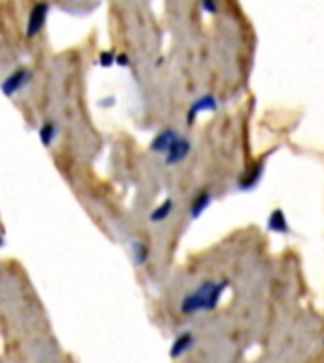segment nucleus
<instances>
[{
	"mask_svg": "<svg viewBox=\"0 0 324 363\" xmlns=\"http://www.w3.org/2000/svg\"><path fill=\"white\" fill-rule=\"evenodd\" d=\"M230 282L228 280H220V282H207L200 284L197 288L184 296L181 303L182 314H197V312H209L212 308L219 307L220 299L224 296Z\"/></svg>",
	"mask_w": 324,
	"mask_h": 363,
	"instance_id": "obj_1",
	"label": "nucleus"
},
{
	"mask_svg": "<svg viewBox=\"0 0 324 363\" xmlns=\"http://www.w3.org/2000/svg\"><path fill=\"white\" fill-rule=\"evenodd\" d=\"M29 81H31V72L27 68H18V70H13L12 74L8 76L6 80L2 81L0 89H2V93L6 97H13L19 91H23Z\"/></svg>",
	"mask_w": 324,
	"mask_h": 363,
	"instance_id": "obj_2",
	"label": "nucleus"
},
{
	"mask_svg": "<svg viewBox=\"0 0 324 363\" xmlns=\"http://www.w3.org/2000/svg\"><path fill=\"white\" fill-rule=\"evenodd\" d=\"M190 152H192V142L188 140L186 136L179 135L175 138V142L171 144V148L167 150V154H165V163L169 166L179 165V163L186 159Z\"/></svg>",
	"mask_w": 324,
	"mask_h": 363,
	"instance_id": "obj_3",
	"label": "nucleus"
},
{
	"mask_svg": "<svg viewBox=\"0 0 324 363\" xmlns=\"http://www.w3.org/2000/svg\"><path fill=\"white\" fill-rule=\"evenodd\" d=\"M216 108H219V100L214 99L212 95H203V97H200L197 100H193L192 106L188 108L186 119L190 121V124H193V121H195V119H197L201 114L216 110Z\"/></svg>",
	"mask_w": 324,
	"mask_h": 363,
	"instance_id": "obj_4",
	"label": "nucleus"
},
{
	"mask_svg": "<svg viewBox=\"0 0 324 363\" xmlns=\"http://www.w3.org/2000/svg\"><path fill=\"white\" fill-rule=\"evenodd\" d=\"M179 136V131L176 129H163L160 131L154 138H152V142H150V150L154 152V154H167V150L171 148V144L175 142V138Z\"/></svg>",
	"mask_w": 324,
	"mask_h": 363,
	"instance_id": "obj_5",
	"label": "nucleus"
},
{
	"mask_svg": "<svg viewBox=\"0 0 324 363\" xmlns=\"http://www.w3.org/2000/svg\"><path fill=\"white\" fill-rule=\"evenodd\" d=\"M195 343V338H193V333L192 331H182L179 337L173 341V345H171V350H169V356L176 359V357L184 356L190 348L193 346Z\"/></svg>",
	"mask_w": 324,
	"mask_h": 363,
	"instance_id": "obj_6",
	"label": "nucleus"
},
{
	"mask_svg": "<svg viewBox=\"0 0 324 363\" xmlns=\"http://www.w3.org/2000/svg\"><path fill=\"white\" fill-rule=\"evenodd\" d=\"M211 203H212L211 191L201 190L200 193L193 197L192 204H190V216H192L193 220H197V218H201V216L205 214L207 210H209Z\"/></svg>",
	"mask_w": 324,
	"mask_h": 363,
	"instance_id": "obj_7",
	"label": "nucleus"
},
{
	"mask_svg": "<svg viewBox=\"0 0 324 363\" xmlns=\"http://www.w3.org/2000/svg\"><path fill=\"white\" fill-rule=\"evenodd\" d=\"M268 229L271 231V233H279V235L290 233V225H288L285 210L283 209L271 210V214H269L268 218Z\"/></svg>",
	"mask_w": 324,
	"mask_h": 363,
	"instance_id": "obj_8",
	"label": "nucleus"
},
{
	"mask_svg": "<svg viewBox=\"0 0 324 363\" xmlns=\"http://www.w3.org/2000/svg\"><path fill=\"white\" fill-rule=\"evenodd\" d=\"M262 174H264V161H258L254 166H250L243 178L239 180V190L249 191L252 190V187H256V185L260 184V180H262Z\"/></svg>",
	"mask_w": 324,
	"mask_h": 363,
	"instance_id": "obj_9",
	"label": "nucleus"
},
{
	"mask_svg": "<svg viewBox=\"0 0 324 363\" xmlns=\"http://www.w3.org/2000/svg\"><path fill=\"white\" fill-rule=\"evenodd\" d=\"M57 135H59V127L53 119H46L44 124L40 125V131H38V136H40V144L44 148H50L51 144L56 142Z\"/></svg>",
	"mask_w": 324,
	"mask_h": 363,
	"instance_id": "obj_10",
	"label": "nucleus"
},
{
	"mask_svg": "<svg viewBox=\"0 0 324 363\" xmlns=\"http://www.w3.org/2000/svg\"><path fill=\"white\" fill-rule=\"evenodd\" d=\"M175 210V201L173 199H165L163 203H160L156 209L150 212V222L152 223H162L167 220L169 216L173 214Z\"/></svg>",
	"mask_w": 324,
	"mask_h": 363,
	"instance_id": "obj_11",
	"label": "nucleus"
},
{
	"mask_svg": "<svg viewBox=\"0 0 324 363\" xmlns=\"http://www.w3.org/2000/svg\"><path fill=\"white\" fill-rule=\"evenodd\" d=\"M44 21H46V6L44 4H38V6L34 8V12H32L29 25H27V34H29V37L38 34L40 29H42V25H44Z\"/></svg>",
	"mask_w": 324,
	"mask_h": 363,
	"instance_id": "obj_12",
	"label": "nucleus"
},
{
	"mask_svg": "<svg viewBox=\"0 0 324 363\" xmlns=\"http://www.w3.org/2000/svg\"><path fill=\"white\" fill-rule=\"evenodd\" d=\"M131 253H133V261L135 265H144L150 258V248L146 242L143 240H135L131 244Z\"/></svg>",
	"mask_w": 324,
	"mask_h": 363,
	"instance_id": "obj_13",
	"label": "nucleus"
},
{
	"mask_svg": "<svg viewBox=\"0 0 324 363\" xmlns=\"http://www.w3.org/2000/svg\"><path fill=\"white\" fill-rule=\"evenodd\" d=\"M201 8H203V12L214 13L219 10V4H216V0H201Z\"/></svg>",
	"mask_w": 324,
	"mask_h": 363,
	"instance_id": "obj_14",
	"label": "nucleus"
}]
</instances>
